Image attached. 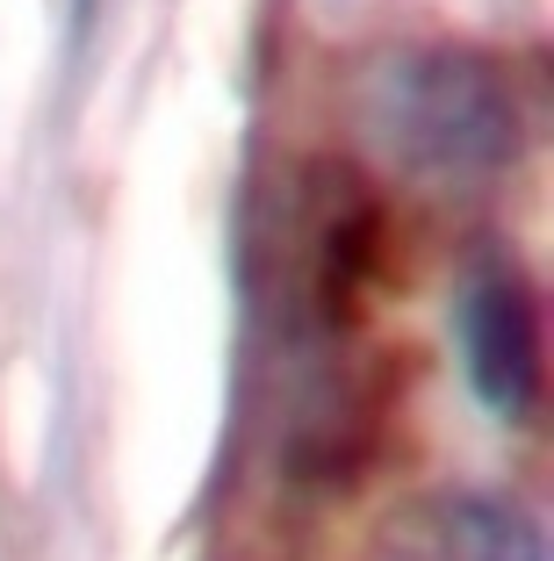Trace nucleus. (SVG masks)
Masks as SVG:
<instances>
[{"label": "nucleus", "instance_id": "nucleus-2", "mask_svg": "<svg viewBox=\"0 0 554 561\" xmlns=\"http://www.w3.org/2000/svg\"><path fill=\"white\" fill-rule=\"evenodd\" d=\"M454 331H461V367H468L475 403L489 417H505V425L533 417V403H540V310L505 260H483L461 274Z\"/></svg>", "mask_w": 554, "mask_h": 561}, {"label": "nucleus", "instance_id": "nucleus-3", "mask_svg": "<svg viewBox=\"0 0 554 561\" xmlns=\"http://www.w3.org/2000/svg\"><path fill=\"white\" fill-rule=\"evenodd\" d=\"M446 561H547V533L511 496H454L440 512Z\"/></svg>", "mask_w": 554, "mask_h": 561}, {"label": "nucleus", "instance_id": "nucleus-1", "mask_svg": "<svg viewBox=\"0 0 554 561\" xmlns=\"http://www.w3.org/2000/svg\"><path fill=\"white\" fill-rule=\"evenodd\" d=\"M360 130L418 181H489L519 151V101L468 44H396L360 72Z\"/></svg>", "mask_w": 554, "mask_h": 561}]
</instances>
